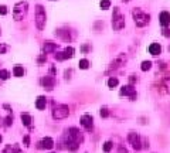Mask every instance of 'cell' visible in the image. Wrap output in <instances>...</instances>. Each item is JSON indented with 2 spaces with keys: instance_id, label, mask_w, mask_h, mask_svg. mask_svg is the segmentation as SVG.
<instances>
[{
  "instance_id": "cell-14",
  "label": "cell",
  "mask_w": 170,
  "mask_h": 153,
  "mask_svg": "<svg viewBox=\"0 0 170 153\" xmlns=\"http://www.w3.org/2000/svg\"><path fill=\"white\" fill-rule=\"evenodd\" d=\"M46 105H47V98L46 97H38L36 99V108L38 111L46 109Z\"/></svg>"
},
{
  "instance_id": "cell-2",
  "label": "cell",
  "mask_w": 170,
  "mask_h": 153,
  "mask_svg": "<svg viewBox=\"0 0 170 153\" xmlns=\"http://www.w3.org/2000/svg\"><path fill=\"white\" fill-rule=\"evenodd\" d=\"M132 16H133L135 24H136L137 27H145L146 24H149V21H150V16L147 13H145V11H142L140 9H133Z\"/></svg>"
},
{
  "instance_id": "cell-21",
  "label": "cell",
  "mask_w": 170,
  "mask_h": 153,
  "mask_svg": "<svg viewBox=\"0 0 170 153\" xmlns=\"http://www.w3.org/2000/svg\"><path fill=\"white\" fill-rule=\"evenodd\" d=\"M78 65H80V68H81V70H87V68H89V61L84 58V60H80Z\"/></svg>"
},
{
  "instance_id": "cell-5",
  "label": "cell",
  "mask_w": 170,
  "mask_h": 153,
  "mask_svg": "<svg viewBox=\"0 0 170 153\" xmlns=\"http://www.w3.org/2000/svg\"><path fill=\"white\" fill-rule=\"evenodd\" d=\"M68 115H70V108L67 105H57L53 109V118L57 120L65 119Z\"/></svg>"
},
{
  "instance_id": "cell-39",
  "label": "cell",
  "mask_w": 170,
  "mask_h": 153,
  "mask_svg": "<svg viewBox=\"0 0 170 153\" xmlns=\"http://www.w3.org/2000/svg\"><path fill=\"white\" fill-rule=\"evenodd\" d=\"M0 142H2V136H0Z\"/></svg>"
},
{
  "instance_id": "cell-12",
  "label": "cell",
  "mask_w": 170,
  "mask_h": 153,
  "mask_svg": "<svg viewBox=\"0 0 170 153\" xmlns=\"http://www.w3.org/2000/svg\"><path fill=\"white\" fill-rule=\"evenodd\" d=\"M125 61H126V55H125V54H119L116 60H115V61H112V64H111V67H109V70L120 67V64H124Z\"/></svg>"
},
{
  "instance_id": "cell-25",
  "label": "cell",
  "mask_w": 170,
  "mask_h": 153,
  "mask_svg": "<svg viewBox=\"0 0 170 153\" xmlns=\"http://www.w3.org/2000/svg\"><path fill=\"white\" fill-rule=\"evenodd\" d=\"M113 147V143L111 142V140H108V142H105L103 143V152H111V149Z\"/></svg>"
},
{
  "instance_id": "cell-6",
  "label": "cell",
  "mask_w": 170,
  "mask_h": 153,
  "mask_svg": "<svg viewBox=\"0 0 170 153\" xmlns=\"http://www.w3.org/2000/svg\"><path fill=\"white\" fill-rule=\"evenodd\" d=\"M119 95L120 97H129L130 101L136 99V91H135L133 85H124L119 91Z\"/></svg>"
},
{
  "instance_id": "cell-18",
  "label": "cell",
  "mask_w": 170,
  "mask_h": 153,
  "mask_svg": "<svg viewBox=\"0 0 170 153\" xmlns=\"http://www.w3.org/2000/svg\"><path fill=\"white\" fill-rule=\"evenodd\" d=\"M74 54H75L74 47H67V48L64 50V60H67V58H72Z\"/></svg>"
},
{
  "instance_id": "cell-33",
  "label": "cell",
  "mask_w": 170,
  "mask_h": 153,
  "mask_svg": "<svg viewBox=\"0 0 170 153\" xmlns=\"http://www.w3.org/2000/svg\"><path fill=\"white\" fill-rule=\"evenodd\" d=\"M44 61H46V54H43V55H41V57H40V58H38V64L44 63Z\"/></svg>"
},
{
  "instance_id": "cell-30",
  "label": "cell",
  "mask_w": 170,
  "mask_h": 153,
  "mask_svg": "<svg viewBox=\"0 0 170 153\" xmlns=\"http://www.w3.org/2000/svg\"><path fill=\"white\" fill-rule=\"evenodd\" d=\"M23 143H24V146H30V136H28V135H26V136H24Z\"/></svg>"
},
{
  "instance_id": "cell-8",
  "label": "cell",
  "mask_w": 170,
  "mask_h": 153,
  "mask_svg": "<svg viewBox=\"0 0 170 153\" xmlns=\"http://www.w3.org/2000/svg\"><path fill=\"white\" fill-rule=\"evenodd\" d=\"M81 125L85 128V130H92V126H94V118L91 116L89 113H85L81 116Z\"/></svg>"
},
{
  "instance_id": "cell-24",
  "label": "cell",
  "mask_w": 170,
  "mask_h": 153,
  "mask_svg": "<svg viewBox=\"0 0 170 153\" xmlns=\"http://www.w3.org/2000/svg\"><path fill=\"white\" fill-rule=\"evenodd\" d=\"M9 76H10V72L7 70H0V80L6 81V80H9Z\"/></svg>"
},
{
  "instance_id": "cell-19",
  "label": "cell",
  "mask_w": 170,
  "mask_h": 153,
  "mask_svg": "<svg viewBox=\"0 0 170 153\" xmlns=\"http://www.w3.org/2000/svg\"><path fill=\"white\" fill-rule=\"evenodd\" d=\"M13 74H14V76H17V78H20V76H23L24 75V70H23V67L21 65H16L13 68Z\"/></svg>"
},
{
  "instance_id": "cell-29",
  "label": "cell",
  "mask_w": 170,
  "mask_h": 153,
  "mask_svg": "<svg viewBox=\"0 0 170 153\" xmlns=\"http://www.w3.org/2000/svg\"><path fill=\"white\" fill-rule=\"evenodd\" d=\"M6 14H7V7L2 4L0 6V16H6Z\"/></svg>"
},
{
  "instance_id": "cell-35",
  "label": "cell",
  "mask_w": 170,
  "mask_h": 153,
  "mask_svg": "<svg viewBox=\"0 0 170 153\" xmlns=\"http://www.w3.org/2000/svg\"><path fill=\"white\" fill-rule=\"evenodd\" d=\"M119 153H128V150L124 146H119Z\"/></svg>"
},
{
  "instance_id": "cell-38",
  "label": "cell",
  "mask_w": 170,
  "mask_h": 153,
  "mask_svg": "<svg viewBox=\"0 0 170 153\" xmlns=\"http://www.w3.org/2000/svg\"><path fill=\"white\" fill-rule=\"evenodd\" d=\"M122 2H129V0H122Z\"/></svg>"
},
{
  "instance_id": "cell-15",
  "label": "cell",
  "mask_w": 170,
  "mask_h": 153,
  "mask_svg": "<svg viewBox=\"0 0 170 153\" xmlns=\"http://www.w3.org/2000/svg\"><path fill=\"white\" fill-rule=\"evenodd\" d=\"M43 50H44V54L53 53V51L57 50V44L55 43H51V41H46V44H44V47H43Z\"/></svg>"
},
{
  "instance_id": "cell-20",
  "label": "cell",
  "mask_w": 170,
  "mask_h": 153,
  "mask_svg": "<svg viewBox=\"0 0 170 153\" xmlns=\"http://www.w3.org/2000/svg\"><path fill=\"white\" fill-rule=\"evenodd\" d=\"M118 84H119V81H118V78H115V76H112V78L108 80V87L109 88H115Z\"/></svg>"
},
{
  "instance_id": "cell-32",
  "label": "cell",
  "mask_w": 170,
  "mask_h": 153,
  "mask_svg": "<svg viewBox=\"0 0 170 153\" xmlns=\"http://www.w3.org/2000/svg\"><path fill=\"white\" fill-rule=\"evenodd\" d=\"M163 36L164 37H170V30H169V28H164V30H163Z\"/></svg>"
},
{
  "instance_id": "cell-23",
  "label": "cell",
  "mask_w": 170,
  "mask_h": 153,
  "mask_svg": "<svg viewBox=\"0 0 170 153\" xmlns=\"http://www.w3.org/2000/svg\"><path fill=\"white\" fill-rule=\"evenodd\" d=\"M150 68H152V63L150 61H143L142 65H140V70L142 71H149Z\"/></svg>"
},
{
  "instance_id": "cell-28",
  "label": "cell",
  "mask_w": 170,
  "mask_h": 153,
  "mask_svg": "<svg viewBox=\"0 0 170 153\" xmlns=\"http://www.w3.org/2000/svg\"><path fill=\"white\" fill-rule=\"evenodd\" d=\"M11 123H13V116H11V115H9V116L4 119V125H6V126H10Z\"/></svg>"
},
{
  "instance_id": "cell-7",
  "label": "cell",
  "mask_w": 170,
  "mask_h": 153,
  "mask_svg": "<svg viewBox=\"0 0 170 153\" xmlns=\"http://www.w3.org/2000/svg\"><path fill=\"white\" fill-rule=\"evenodd\" d=\"M128 140H129V143L132 145V147L135 150L142 149V142H140V138L137 133H129L128 135Z\"/></svg>"
},
{
  "instance_id": "cell-36",
  "label": "cell",
  "mask_w": 170,
  "mask_h": 153,
  "mask_svg": "<svg viewBox=\"0 0 170 153\" xmlns=\"http://www.w3.org/2000/svg\"><path fill=\"white\" fill-rule=\"evenodd\" d=\"M14 153H20V150H19V147L14 146Z\"/></svg>"
},
{
  "instance_id": "cell-16",
  "label": "cell",
  "mask_w": 170,
  "mask_h": 153,
  "mask_svg": "<svg viewBox=\"0 0 170 153\" xmlns=\"http://www.w3.org/2000/svg\"><path fill=\"white\" fill-rule=\"evenodd\" d=\"M149 53L152 54V55H159L160 53H162V47H160V44L157 43H153L149 46Z\"/></svg>"
},
{
  "instance_id": "cell-11",
  "label": "cell",
  "mask_w": 170,
  "mask_h": 153,
  "mask_svg": "<svg viewBox=\"0 0 170 153\" xmlns=\"http://www.w3.org/2000/svg\"><path fill=\"white\" fill-rule=\"evenodd\" d=\"M159 21H160V24H162L163 27L170 26V13H169V11H162L160 16H159Z\"/></svg>"
},
{
  "instance_id": "cell-9",
  "label": "cell",
  "mask_w": 170,
  "mask_h": 153,
  "mask_svg": "<svg viewBox=\"0 0 170 153\" xmlns=\"http://www.w3.org/2000/svg\"><path fill=\"white\" fill-rule=\"evenodd\" d=\"M41 85H43L46 90L51 91L54 88V85H55V78H54V76H51V75L44 76L43 80H41Z\"/></svg>"
},
{
  "instance_id": "cell-17",
  "label": "cell",
  "mask_w": 170,
  "mask_h": 153,
  "mask_svg": "<svg viewBox=\"0 0 170 153\" xmlns=\"http://www.w3.org/2000/svg\"><path fill=\"white\" fill-rule=\"evenodd\" d=\"M20 118H21V120H23V125H24V126H30V125H31V115H30V113L23 112V113L20 115Z\"/></svg>"
},
{
  "instance_id": "cell-31",
  "label": "cell",
  "mask_w": 170,
  "mask_h": 153,
  "mask_svg": "<svg viewBox=\"0 0 170 153\" xmlns=\"http://www.w3.org/2000/svg\"><path fill=\"white\" fill-rule=\"evenodd\" d=\"M55 60L63 61V60H64V53H57V54H55Z\"/></svg>"
},
{
  "instance_id": "cell-4",
  "label": "cell",
  "mask_w": 170,
  "mask_h": 153,
  "mask_svg": "<svg viewBox=\"0 0 170 153\" xmlns=\"http://www.w3.org/2000/svg\"><path fill=\"white\" fill-rule=\"evenodd\" d=\"M112 27L113 30H122L125 27V17L120 14L119 9L115 7L113 9V14H112Z\"/></svg>"
},
{
  "instance_id": "cell-27",
  "label": "cell",
  "mask_w": 170,
  "mask_h": 153,
  "mask_svg": "<svg viewBox=\"0 0 170 153\" xmlns=\"http://www.w3.org/2000/svg\"><path fill=\"white\" fill-rule=\"evenodd\" d=\"M9 50V46L7 44H0V54H6Z\"/></svg>"
},
{
  "instance_id": "cell-3",
  "label": "cell",
  "mask_w": 170,
  "mask_h": 153,
  "mask_svg": "<svg viewBox=\"0 0 170 153\" xmlns=\"http://www.w3.org/2000/svg\"><path fill=\"white\" fill-rule=\"evenodd\" d=\"M46 21H47V14L46 10L41 4H37L36 6V26L38 30H43L46 27Z\"/></svg>"
},
{
  "instance_id": "cell-10",
  "label": "cell",
  "mask_w": 170,
  "mask_h": 153,
  "mask_svg": "<svg viewBox=\"0 0 170 153\" xmlns=\"http://www.w3.org/2000/svg\"><path fill=\"white\" fill-rule=\"evenodd\" d=\"M68 138H70L71 140L78 142V143L82 140V138H81V135H80V130H78L77 128H71V129L68 130Z\"/></svg>"
},
{
  "instance_id": "cell-34",
  "label": "cell",
  "mask_w": 170,
  "mask_h": 153,
  "mask_svg": "<svg viewBox=\"0 0 170 153\" xmlns=\"http://www.w3.org/2000/svg\"><path fill=\"white\" fill-rule=\"evenodd\" d=\"M135 81H136V78H135V75H130V78H129V82H130V85H132V84H135Z\"/></svg>"
},
{
  "instance_id": "cell-37",
  "label": "cell",
  "mask_w": 170,
  "mask_h": 153,
  "mask_svg": "<svg viewBox=\"0 0 170 153\" xmlns=\"http://www.w3.org/2000/svg\"><path fill=\"white\" fill-rule=\"evenodd\" d=\"M82 51H88V46H84L82 47Z\"/></svg>"
},
{
  "instance_id": "cell-22",
  "label": "cell",
  "mask_w": 170,
  "mask_h": 153,
  "mask_svg": "<svg viewBox=\"0 0 170 153\" xmlns=\"http://www.w3.org/2000/svg\"><path fill=\"white\" fill-rule=\"evenodd\" d=\"M99 6H101L102 10H107V9H109V7H111V0H101Z\"/></svg>"
},
{
  "instance_id": "cell-13",
  "label": "cell",
  "mask_w": 170,
  "mask_h": 153,
  "mask_svg": "<svg viewBox=\"0 0 170 153\" xmlns=\"http://www.w3.org/2000/svg\"><path fill=\"white\" fill-rule=\"evenodd\" d=\"M40 147L41 149H53L54 147V140L51 139V138H44L43 140L40 142Z\"/></svg>"
},
{
  "instance_id": "cell-1",
  "label": "cell",
  "mask_w": 170,
  "mask_h": 153,
  "mask_svg": "<svg viewBox=\"0 0 170 153\" xmlns=\"http://www.w3.org/2000/svg\"><path fill=\"white\" fill-rule=\"evenodd\" d=\"M27 10H28V2L27 0H21V2L16 3L13 9V19L16 21L23 20L27 14Z\"/></svg>"
},
{
  "instance_id": "cell-26",
  "label": "cell",
  "mask_w": 170,
  "mask_h": 153,
  "mask_svg": "<svg viewBox=\"0 0 170 153\" xmlns=\"http://www.w3.org/2000/svg\"><path fill=\"white\" fill-rule=\"evenodd\" d=\"M99 113H101V116H102V118H108V116H109V112H108V108H101Z\"/></svg>"
}]
</instances>
